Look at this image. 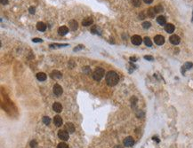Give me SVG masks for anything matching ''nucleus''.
Segmentation results:
<instances>
[{"mask_svg":"<svg viewBox=\"0 0 193 148\" xmlns=\"http://www.w3.org/2000/svg\"><path fill=\"white\" fill-rule=\"evenodd\" d=\"M53 111H55L57 113H61L62 110V105H61V103L55 102V103L53 105Z\"/></svg>","mask_w":193,"mask_h":148,"instance_id":"14","label":"nucleus"},{"mask_svg":"<svg viewBox=\"0 0 193 148\" xmlns=\"http://www.w3.org/2000/svg\"><path fill=\"white\" fill-rule=\"evenodd\" d=\"M58 148H68V146L65 143H60L58 145Z\"/></svg>","mask_w":193,"mask_h":148,"instance_id":"28","label":"nucleus"},{"mask_svg":"<svg viewBox=\"0 0 193 148\" xmlns=\"http://www.w3.org/2000/svg\"><path fill=\"white\" fill-rule=\"evenodd\" d=\"M53 93L56 95V96H61L62 94V88L61 87V85L59 84H55L53 86Z\"/></svg>","mask_w":193,"mask_h":148,"instance_id":"7","label":"nucleus"},{"mask_svg":"<svg viewBox=\"0 0 193 148\" xmlns=\"http://www.w3.org/2000/svg\"><path fill=\"white\" fill-rule=\"evenodd\" d=\"M58 137H59L60 139H62L63 141H67L68 139V131H66V130H59V132H58Z\"/></svg>","mask_w":193,"mask_h":148,"instance_id":"3","label":"nucleus"},{"mask_svg":"<svg viewBox=\"0 0 193 148\" xmlns=\"http://www.w3.org/2000/svg\"><path fill=\"white\" fill-rule=\"evenodd\" d=\"M130 60H132V61H136V60H137V59H136V58H135V57H131V58H130Z\"/></svg>","mask_w":193,"mask_h":148,"instance_id":"37","label":"nucleus"},{"mask_svg":"<svg viewBox=\"0 0 193 148\" xmlns=\"http://www.w3.org/2000/svg\"><path fill=\"white\" fill-rule=\"evenodd\" d=\"M150 26H151V23L149 21H145L142 23V27L143 28H145V29H148V28H150Z\"/></svg>","mask_w":193,"mask_h":148,"instance_id":"27","label":"nucleus"},{"mask_svg":"<svg viewBox=\"0 0 193 148\" xmlns=\"http://www.w3.org/2000/svg\"><path fill=\"white\" fill-rule=\"evenodd\" d=\"M174 26L173 25V24H171V23H168V24H165V30L167 33H173V32L174 31Z\"/></svg>","mask_w":193,"mask_h":148,"instance_id":"16","label":"nucleus"},{"mask_svg":"<svg viewBox=\"0 0 193 148\" xmlns=\"http://www.w3.org/2000/svg\"><path fill=\"white\" fill-rule=\"evenodd\" d=\"M65 130L68 131V133H73L75 131V127L73 125V123L71 122H67L65 124Z\"/></svg>","mask_w":193,"mask_h":148,"instance_id":"10","label":"nucleus"},{"mask_svg":"<svg viewBox=\"0 0 193 148\" xmlns=\"http://www.w3.org/2000/svg\"><path fill=\"white\" fill-rule=\"evenodd\" d=\"M144 59H145V60H153V57L146 55V56H144Z\"/></svg>","mask_w":193,"mask_h":148,"instance_id":"33","label":"nucleus"},{"mask_svg":"<svg viewBox=\"0 0 193 148\" xmlns=\"http://www.w3.org/2000/svg\"><path fill=\"white\" fill-rule=\"evenodd\" d=\"M144 44H146L147 46H149V47L152 46V42H151V40H150L149 37H148V36H146V37L144 38Z\"/></svg>","mask_w":193,"mask_h":148,"instance_id":"21","label":"nucleus"},{"mask_svg":"<svg viewBox=\"0 0 193 148\" xmlns=\"http://www.w3.org/2000/svg\"><path fill=\"white\" fill-rule=\"evenodd\" d=\"M93 22V20L92 17H86V18H85V19L82 20V25L87 27V26L92 25Z\"/></svg>","mask_w":193,"mask_h":148,"instance_id":"9","label":"nucleus"},{"mask_svg":"<svg viewBox=\"0 0 193 148\" xmlns=\"http://www.w3.org/2000/svg\"><path fill=\"white\" fill-rule=\"evenodd\" d=\"M68 28L65 26H62V27H60L59 29H58V33L59 35L61 36H65L66 34H68Z\"/></svg>","mask_w":193,"mask_h":148,"instance_id":"13","label":"nucleus"},{"mask_svg":"<svg viewBox=\"0 0 193 148\" xmlns=\"http://www.w3.org/2000/svg\"><path fill=\"white\" fill-rule=\"evenodd\" d=\"M134 144V138H132V137H127L126 138H125L124 140V145L125 146H127V147H131V146H133Z\"/></svg>","mask_w":193,"mask_h":148,"instance_id":"6","label":"nucleus"},{"mask_svg":"<svg viewBox=\"0 0 193 148\" xmlns=\"http://www.w3.org/2000/svg\"><path fill=\"white\" fill-rule=\"evenodd\" d=\"M104 75H105V71H104V69L102 68V67H98V68H96V69L94 70V72H93V78L94 79L95 81L99 82V81H101V80L102 79Z\"/></svg>","mask_w":193,"mask_h":148,"instance_id":"2","label":"nucleus"},{"mask_svg":"<svg viewBox=\"0 0 193 148\" xmlns=\"http://www.w3.org/2000/svg\"><path fill=\"white\" fill-rule=\"evenodd\" d=\"M32 42H34V43H42L43 40L40 39V38H33V39H32Z\"/></svg>","mask_w":193,"mask_h":148,"instance_id":"31","label":"nucleus"},{"mask_svg":"<svg viewBox=\"0 0 193 148\" xmlns=\"http://www.w3.org/2000/svg\"><path fill=\"white\" fill-rule=\"evenodd\" d=\"M46 75L45 74V73H38L37 75V80H39V81H45L46 80Z\"/></svg>","mask_w":193,"mask_h":148,"instance_id":"19","label":"nucleus"},{"mask_svg":"<svg viewBox=\"0 0 193 148\" xmlns=\"http://www.w3.org/2000/svg\"><path fill=\"white\" fill-rule=\"evenodd\" d=\"M64 46H68V44H50V47H51V48L64 47Z\"/></svg>","mask_w":193,"mask_h":148,"instance_id":"24","label":"nucleus"},{"mask_svg":"<svg viewBox=\"0 0 193 148\" xmlns=\"http://www.w3.org/2000/svg\"><path fill=\"white\" fill-rule=\"evenodd\" d=\"M132 4H133V5L135 7H138L141 5V4H142V2H141V0H132Z\"/></svg>","mask_w":193,"mask_h":148,"instance_id":"26","label":"nucleus"},{"mask_svg":"<svg viewBox=\"0 0 193 148\" xmlns=\"http://www.w3.org/2000/svg\"><path fill=\"white\" fill-rule=\"evenodd\" d=\"M192 21H193V14H192Z\"/></svg>","mask_w":193,"mask_h":148,"instance_id":"39","label":"nucleus"},{"mask_svg":"<svg viewBox=\"0 0 193 148\" xmlns=\"http://www.w3.org/2000/svg\"><path fill=\"white\" fill-rule=\"evenodd\" d=\"M51 77L53 79H61L62 77V75L61 72L57 71V70H54V71H53L52 74H51Z\"/></svg>","mask_w":193,"mask_h":148,"instance_id":"15","label":"nucleus"},{"mask_svg":"<svg viewBox=\"0 0 193 148\" xmlns=\"http://www.w3.org/2000/svg\"><path fill=\"white\" fill-rule=\"evenodd\" d=\"M37 28L41 32L45 31V29H46V25H45L44 22L39 21V22H37Z\"/></svg>","mask_w":193,"mask_h":148,"instance_id":"17","label":"nucleus"},{"mask_svg":"<svg viewBox=\"0 0 193 148\" xmlns=\"http://www.w3.org/2000/svg\"><path fill=\"white\" fill-rule=\"evenodd\" d=\"M43 122L45 124V125H49L50 122H51V119H50L48 116H45L43 117Z\"/></svg>","mask_w":193,"mask_h":148,"instance_id":"25","label":"nucleus"},{"mask_svg":"<svg viewBox=\"0 0 193 148\" xmlns=\"http://www.w3.org/2000/svg\"><path fill=\"white\" fill-rule=\"evenodd\" d=\"M114 148H123V147H122L121 145H116V146H115V147H114Z\"/></svg>","mask_w":193,"mask_h":148,"instance_id":"38","label":"nucleus"},{"mask_svg":"<svg viewBox=\"0 0 193 148\" xmlns=\"http://www.w3.org/2000/svg\"><path fill=\"white\" fill-rule=\"evenodd\" d=\"M37 145V141H35V140H33V141H31V142H30V147H31V148L36 147Z\"/></svg>","mask_w":193,"mask_h":148,"instance_id":"30","label":"nucleus"},{"mask_svg":"<svg viewBox=\"0 0 193 148\" xmlns=\"http://www.w3.org/2000/svg\"><path fill=\"white\" fill-rule=\"evenodd\" d=\"M147 13H148V16L150 17V18H154V17H155L156 12H155V10H154V8H152V7L149 8Z\"/></svg>","mask_w":193,"mask_h":148,"instance_id":"20","label":"nucleus"},{"mask_svg":"<svg viewBox=\"0 0 193 148\" xmlns=\"http://www.w3.org/2000/svg\"><path fill=\"white\" fill-rule=\"evenodd\" d=\"M157 22L160 24V25H165V22H166V20H165V17L164 16H159L157 18Z\"/></svg>","mask_w":193,"mask_h":148,"instance_id":"18","label":"nucleus"},{"mask_svg":"<svg viewBox=\"0 0 193 148\" xmlns=\"http://www.w3.org/2000/svg\"><path fill=\"white\" fill-rule=\"evenodd\" d=\"M28 11H29V13H31V14H34L35 12H36V9H35V7L31 6V7H29Z\"/></svg>","mask_w":193,"mask_h":148,"instance_id":"32","label":"nucleus"},{"mask_svg":"<svg viewBox=\"0 0 193 148\" xmlns=\"http://www.w3.org/2000/svg\"><path fill=\"white\" fill-rule=\"evenodd\" d=\"M154 10H155L156 13H161V12H163L164 8H163V6H162V5H157V6L154 7Z\"/></svg>","mask_w":193,"mask_h":148,"instance_id":"23","label":"nucleus"},{"mask_svg":"<svg viewBox=\"0 0 193 148\" xmlns=\"http://www.w3.org/2000/svg\"><path fill=\"white\" fill-rule=\"evenodd\" d=\"M0 2L2 5H7L8 4V0H0Z\"/></svg>","mask_w":193,"mask_h":148,"instance_id":"35","label":"nucleus"},{"mask_svg":"<svg viewBox=\"0 0 193 148\" xmlns=\"http://www.w3.org/2000/svg\"><path fill=\"white\" fill-rule=\"evenodd\" d=\"M143 1H144V2H145L146 4H151V3H152L153 0H143Z\"/></svg>","mask_w":193,"mask_h":148,"instance_id":"36","label":"nucleus"},{"mask_svg":"<svg viewBox=\"0 0 193 148\" xmlns=\"http://www.w3.org/2000/svg\"><path fill=\"white\" fill-rule=\"evenodd\" d=\"M169 41H170V43L173 44H174V45H176V44H178L179 43H180L181 41V38L178 36L176 35H173L170 36V38H169Z\"/></svg>","mask_w":193,"mask_h":148,"instance_id":"8","label":"nucleus"},{"mask_svg":"<svg viewBox=\"0 0 193 148\" xmlns=\"http://www.w3.org/2000/svg\"><path fill=\"white\" fill-rule=\"evenodd\" d=\"M53 122L55 124L56 127H61L62 125V117L59 116V115H56L53 118Z\"/></svg>","mask_w":193,"mask_h":148,"instance_id":"11","label":"nucleus"},{"mask_svg":"<svg viewBox=\"0 0 193 148\" xmlns=\"http://www.w3.org/2000/svg\"><path fill=\"white\" fill-rule=\"evenodd\" d=\"M154 42H155V44H157L158 45H162V44L165 43V38L161 35H157L155 37H154Z\"/></svg>","mask_w":193,"mask_h":148,"instance_id":"5","label":"nucleus"},{"mask_svg":"<svg viewBox=\"0 0 193 148\" xmlns=\"http://www.w3.org/2000/svg\"><path fill=\"white\" fill-rule=\"evenodd\" d=\"M106 82L109 86H115L119 81V76L116 72L114 71H109L107 73L105 76Z\"/></svg>","mask_w":193,"mask_h":148,"instance_id":"1","label":"nucleus"},{"mask_svg":"<svg viewBox=\"0 0 193 148\" xmlns=\"http://www.w3.org/2000/svg\"><path fill=\"white\" fill-rule=\"evenodd\" d=\"M131 41H132V44H134V45H140L142 44V37H141L140 36L135 35L134 36H132Z\"/></svg>","mask_w":193,"mask_h":148,"instance_id":"4","label":"nucleus"},{"mask_svg":"<svg viewBox=\"0 0 193 148\" xmlns=\"http://www.w3.org/2000/svg\"><path fill=\"white\" fill-rule=\"evenodd\" d=\"M192 66H193V64L191 63V62H186V63L183 65V66H182V67H183V69L188 70V69H190Z\"/></svg>","mask_w":193,"mask_h":148,"instance_id":"22","label":"nucleus"},{"mask_svg":"<svg viewBox=\"0 0 193 148\" xmlns=\"http://www.w3.org/2000/svg\"><path fill=\"white\" fill-rule=\"evenodd\" d=\"M91 32H92L93 34H96V33H98V31H97V27H96V26H93V27L91 28Z\"/></svg>","mask_w":193,"mask_h":148,"instance_id":"29","label":"nucleus"},{"mask_svg":"<svg viewBox=\"0 0 193 148\" xmlns=\"http://www.w3.org/2000/svg\"><path fill=\"white\" fill-rule=\"evenodd\" d=\"M68 26H69V28H70L71 30L75 31V30H77V29H78V22L76 21V20H71L70 21L68 22Z\"/></svg>","mask_w":193,"mask_h":148,"instance_id":"12","label":"nucleus"},{"mask_svg":"<svg viewBox=\"0 0 193 148\" xmlns=\"http://www.w3.org/2000/svg\"><path fill=\"white\" fill-rule=\"evenodd\" d=\"M83 48H84V46H83V45H78V47L74 48V51H76L81 50V49H83Z\"/></svg>","mask_w":193,"mask_h":148,"instance_id":"34","label":"nucleus"}]
</instances>
